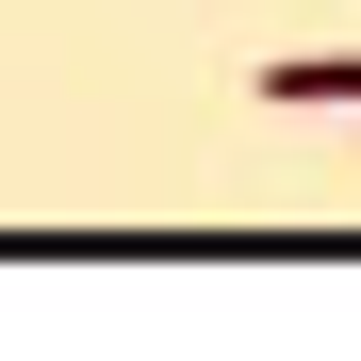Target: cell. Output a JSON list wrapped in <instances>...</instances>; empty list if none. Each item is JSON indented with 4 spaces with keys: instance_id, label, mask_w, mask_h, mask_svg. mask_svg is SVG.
Instances as JSON below:
<instances>
[{
    "instance_id": "1",
    "label": "cell",
    "mask_w": 361,
    "mask_h": 361,
    "mask_svg": "<svg viewBox=\"0 0 361 361\" xmlns=\"http://www.w3.org/2000/svg\"><path fill=\"white\" fill-rule=\"evenodd\" d=\"M279 115H361V49H295V66H263Z\"/></svg>"
}]
</instances>
